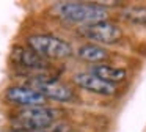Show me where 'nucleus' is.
<instances>
[{
	"mask_svg": "<svg viewBox=\"0 0 146 132\" xmlns=\"http://www.w3.org/2000/svg\"><path fill=\"white\" fill-rule=\"evenodd\" d=\"M72 82L82 90L91 91V93L101 94V96H115L118 91L116 85L108 83V82L96 77L91 72H77V74H74Z\"/></svg>",
	"mask_w": 146,
	"mask_h": 132,
	"instance_id": "6",
	"label": "nucleus"
},
{
	"mask_svg": "<svg viewBox=\"0 0 146 132\" xmlns=\"http://www.w3.org/2000/svg\"><path fill=\"white\" fill-rule=\"evenodd\" d=\"M119 17L133 25H146V6L143 5L126 6L119 11Z\"/></svg>",
	"mask_w": 146,
	"mask_h": 132,
	"instance_id": "11",
	"label": "nucleus"
},
{
	"mask_svg": "<svg viewBox=\"0 0 146 132\" xmlns=\"http://www.w3.org/2000/svg\"><path fill=\"white\" fill-rule=\"evenodd\" d=\"M11 60L16 65L24 66L29 69H46L47 68V61L46 58H42L41 55H38L36 52H33L32 49H24V47H16L11 53Z\"/></svg>",
	"mask_w": 146,
	"mask_h": 132,
	"instance_id": "8",
	"label": "nucleus"
},
{
	"mask_svg": "<svg viewBox=\"0 0 146 132\" xmlns=\"http://www.w3.org/2000/svg\"><path fill=\"white\" fill-rule=\"evenodd\" d=\"M7 101L17 105H22L25 109L29 107H41L46 104V97L36 90L29 87H10L5 91Z\"/></svg>",
	"mask_w": 146,
	"mask_h": 132,
	"instance_id": "7",
	"label": "nucleus"
},
{
	"mask_svg": "<svg viewBox=\"0 0 146 132\" xmlns=\"http://www.w3.org/2000/svg\"><path fill=\"white\" fill-rule=\"evenodd\" d=\"M27 41H29L30 49L41 55L42 58L63 60L72 55L71 44L52 35H32Z\"/></svg>",
	"mask_w": 146,
	"mask_h": 132,
	"instance_id": "3",
	"label": "nucleus"
},
{
	"mask_svg": "<svg viewBox=\"0 0 146 132\" xmlns=\"http://www.w3.org/2000/svg\"><path fill=\"white\" fill-rule=\"evenodd\" d=\"M60 112L54 109H49L46 105L41 107H29L21 110L13 121V126L21 131H42V129L52 127L55 119L58 118Z\"/></svg>",
	"mask_w": 146,
	"mask_h": 132,
	"instance_id": "2",
	"label": "nucleus"
},
{
	"mask_svg": "<svg viewBox=\"0 0 146 132\" xmlns=\"http://www.w3.org/2000/svg\"><path fill=\"white\" fill-rule=\"evenodd\" d=\"M54 9L61 19L80 25L98 24L108 19V11L96 2H57Z\"/></svg>",
	"mask_w": 146,
	"mask_h": 132,
	"instance_id": "1",
	"label": "nucleus"
},
{
	"mask_svg": "<svg viewBox=\"0 0 146 132\" xmlns=\"http://www.w3.org/2000/svg\"><path fill=\"white\" fill-rule=\"evenodd\" d=\"M90 72L94 74L96 77L102 79V80L108 82V83H119V82L126 80L127 77V72L124 68H116V66H111V65H94L90 68Z\"/></svg>",
	"mask_w": 146,
	"mask_h": 132,
	"instance_id": "9",
	"label": "nucleus"
},
{
	"mask_svg": "<svg viewBox=\"0 0 146 132\" xmlns=\"http://www.w3.org/2000/svg\"><path fill=\"white\" fill-rule=\"evenodd\" d=\"M29 88H33L38 93H41L46 99L58 101V102H68L74 97L72 91L63 85L61 82L55 79H47V77H33L29 80Z\"/></svg>",
	"mask_w": 146,
	"mask_h": 132,
	"instance_id": "5",
	"label": "nucleus"
},
{
	"mask_svg": "<svg viewBox=\"0 0 146 132\" xmlns=\"http://www.w3.org/2000/svg\"><path fill=\"white\" fill-rule=\"evenodd\" d=\"M79 35L82 38L93 43H102V44H115L121 36L123 31L113 22H98V24H90V25H80Z\"/></svg>",
	"mask_w": 146,
	"mask_h": 132,
	"instance_id": "4",
	"label": "nucleus"
},
{
	"mask_svg": "<svg viewBox=\"0 0 146 132\" xmlns=\"http://www.w3.org/2000/svg\"><path fill=\"white\" fill-rule=\"evenodd\" d=\"M79 57L82 60H85V61L101 65V63L107 61L110 58V53H108L107 49L98 46V44H85V46H80Z\"/></svg>",
	"mask_w": 146,
	"mask_h": 132,
	"instance_id": "10",
	"label": "nucleus"
},
{
	"mask_svg": "<svg viewBox=\"0 0 146 132\" xmlns=\"http://www.w3.org/2000/svg\"><path fill=\"white\" fill-rule=\"evenodd\" d=\"M69 127L66 124H57V126H52L49 129H42V131H35V132H68Z\"/></svg>",
	"mask_w": 146,
	"mask_h": 132,
	"instance_id": "12",
	"label": "nucleus"
}]
</instances>
